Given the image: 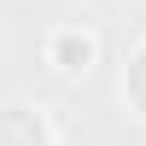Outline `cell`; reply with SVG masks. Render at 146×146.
I'll return each mask as SVG.
<instances>
[{"instance_id":"3957f363","label":"cell","mask_w":146,"mask_h":146,"mask_svg":"<svg viewBox=\"0 0 146 146\" xmlns=\"http://www.w3.org/2000/svg\"><path fill=\"white\" fill-rule=\"evenodd\" d=\"M123 100H129V105L146 117V47H140V53L123 64Z\"/></svg>"},{"instance_id":"7a4b0ae2","label":"cell","mask_w":146,"mask_h":146,"mask_svg":"<svg viewBox=\"0 0 146 146\" xmlns=\"http://www.w3.org/2000/svg\"><path fill=\"white\" fill-rule=\"evenodd\" d=\"M0 146H53V129L23 105H0Z\"/></svg>"},{"instance_id":"6da1fadb","label":"cell","mask_w":146,"mask_h":146,"mask_svg":"<svg viewBox=\"0 0 146 146\" xmlns=\"http://www.w3.org/2000/svg\"><path fill=\"white\" fill-rule=\"evenodd\" d=\"M94 53H100V47H94L88 29H58L53 41H47V58H53L58 76H88V70H94Z\"/></svg>"}]
</instances>
